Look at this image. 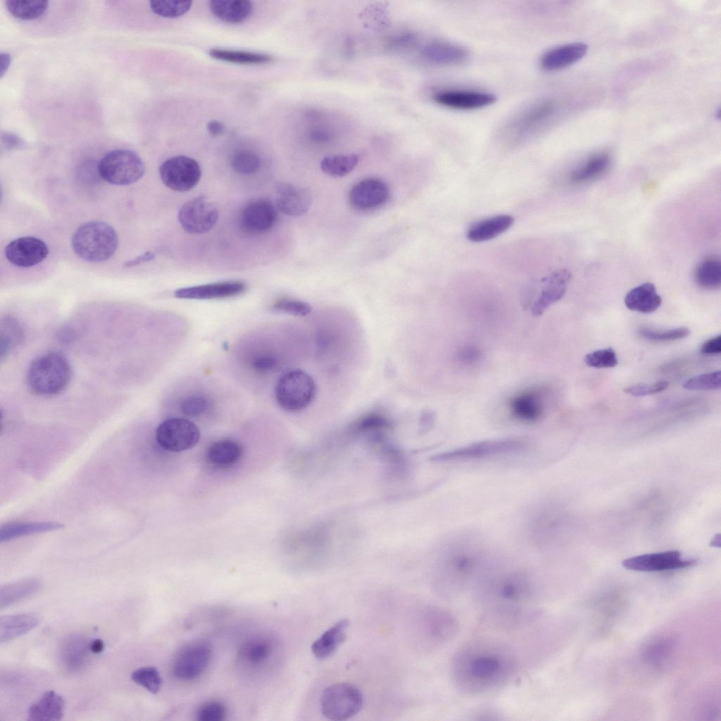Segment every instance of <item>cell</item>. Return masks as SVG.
Returning a JSON list of instances; mask_svg holds the SVG:
<instances>
[{
    "label": "cell",
    "instance_id": "cell-56",
    "mask_svg": "<svg viewBox=\"0 0 721 721\" xmlns=\"http://www.w3.org/2000/svg\"><path fill=\"white\" fill-rule=\"evenodd\" d=\"M416 39L415 35L411 33L401 34L391 39L389 44L393 47H401L412 44Z\"/></svg>",
    "mask_w": 721,
    "mask_h": 721
},
{
    "label": "cell",
    "instance_id": "cell-37",
    "mask_svg": "<svg viewBox=\"0 0 721 721\" xmlns=\"http://www.w3.org/2000/svg\"><path fill=\"white\" fill-rule=\"evenodd\" d=\"M694 280L703 289L711 290L719 288L721 284L720 258L711 256L701 261L695 270Z\"/></svg>",
    "mask_w": 721,
    "mask_h": 721
},
{
    "label": "cell",
    "instance_id": "cell-54",
    "mask_svg": "<svg viewBox=\"0 0 721 721\" xmlns=\"http://www.w3.org/2000/svg\"><path fill=\"white\" fill-rule=\"evenodd\" d=\"M277 363L275 356L269 353L260 354L251 361V367L259 373H267L274 369Z\"/></svg>",
    "mask_w": 721,
    "mask_h": 721
},
{
    "label": "cell",
    "instance_id": "cell-35",
    "mask_svg": "<svg viewBox=\"0 0 721 721\" xmlns=\"http://www.w3.org/2000/svg\"><path fill=\"white\" fill-rule=\"evenodd\" d=\"M243 449L232 439H222L213 443L207 450V459L212 465L225 468L234 464L241 458Z\"/></svg>",
    "mask_w": 721,
    "mask_h": 721
},
{
    "label": "cell",
    "instance_id": "cell-55",
    "mask_svg": "<svg viewBox=\"0 0 721 721\" xmlns=\"http://www.w3.org/2000/svg\"><path fill=\"white\" fill-rule=\"evenodd\" d=\"M701 352L707 355L719 354L721 352V336L717 335L703 343Z\"/></svg>",
    "mask_w": 721,
    "mask_h": 721
},
{
    "label": "cell",
    "instance_id": "cell-2",
    "mask_svg": "<svg viewBox=\"0 0 721 721\" xmlns=\"http://www.w3.org/2000/svg\"><path fill=\"white\" fill-rule=\"evenodd\" d=\"M481 581V598L488 618L499 625H513L529 617L528 605L537 594L531 577L522 571L488 575Z\"/></svg>",
    "mask_w": 721,
    "mask_h": 721
},
{
    "label": "cell",
    "instance_id": "cell-50",
    "mask_svg": "<svg viewBox=\"0 0 721 721\" xmlns=\"http://www.w3.org/2000/svg\"><path fill=\"white\" fill-rule=\"evenodd\" d=\"M226 715V708L219 701L205 702L198 708L196 717L199 721H222Z\"/></svg>",
    "mask_w": 721,
    "mask_h": 721
},
{
    "label": "cell",
    "instance_id": "cell-17",
    "mask_svg": "<svg viewBox=\"0 0 721 721\" xmlns=\"http://www.w3.org/2000/svg\"><path fill=\"white\" fill-rule=\"evenodd\" d=\"M389 189L387 184L378 178H365L353 186L349 194L351 206L359 211H371L382 206L387 201Z\"/></svg>",
    "mask_w": 721,
    "mask_h": 721
},
{
    "label": "cell",
    "instance_id": "cell-53",
    "mask_svg": "<svg viewBox=\"0 0 721 721\" xmlns=\"http://www.w3.org/2000/svg\"><path fill=\"white\" fill-rule=\"evenodd\" d=\"M482 358L479 348L473 344L462 346L456 353V360L461 365L470 366L476 364Z\"/></svg>",
    "mask_w": 721,
    "mask_h": 721
},
{
    "label": "cell",
    "instance_id": "cell-45",
    "mask_svg": "<svg viewBox=\"0 0 721 721\" xmlns=\"http://www.w3.org/2000/svg\"><path fill=\"white\" fill-rule=\"evenodd\" d=\"M152 11L164 18H177L188 12L192 7L190 1H150Z\"/></svg>",
    "mask_w": 721,
    "mask_h": 721
},
{
    "label": "cell",
    "instance_id": "cell-18",
    "mask_svg": "<svg viewBox=\"0 0 721 721\" xmlns=\"http://www.w3.org/2000/svg\"><path fill=\"white\" fill-rule=\"evenodd\" d=\"M546 389L530 388L513 396L508 406L510 415L522 422H535L544 415Z\"/></svg>",
    "mask_w": 721,
    "mask_h": 721
},
{
    "label": "cell",
    "instance_id": "cell-6",
    "mask_svg": "<svg viewBox=\"0 0 721 721\" xmlns=\"http://www.w3.org/2000/svg\"><path fill=\"white\" fill-rule=\"evenodd\" d=\"M316 385L312 377L303 370L292 369L284 372L275 388L279 406L289 412H299L313 402Z\"/></svg>",
    "mask_w": 721,
    "mask_h": 721
},
{
    "label": "cell",
    "instance_id": "cell-5",
    "mask_svg": "<svg viewBox=\"0 0 721 721\" xmlns=\"http://www.w3.org/2000/svg\"><path fill=\"white\" fill-rule=\"evenodd\" d=\"M118 237L110 225L90 221L79 227L72 237L74 252L82 259L101 262L110 258L116 251Z\"/></svg>",
    "mask_w": 721,
    "mask_h": 721
},
{
    "label": "cell",
    "instance_id": "cell-59",
    "mask_svg": "<svg viewBox=\"0 0 721 721\" xmlns=\"http://www.w3.org/2000/svg\"><path fill=\"white\" fill-rule=\"evenodd\" d=\"M207 129L211 135L217 136L222 133L224 125L221 122L213 120L207 123Z\"/></svg>",
    "mask_w": 721,
    "mask_h": 721
},
{
    "label": "cell",
    "instance_id": "cell-15",
    "mask_svg": "<svg viewBox=\"0 0 721 721\" xmlns=\"http://www.w3.org/2000/svg\"><path fill=\"white\" fill-rule=\"evenodd\" d=\"M277 220V212L272 202L259 198L247 202L241 210L239 223L241 230L249 236L269 232Z\"/></svg>",
    "mask_w": 721,
    "mask_h": 721
},
{
    "label": "cell",
    "instance_id": "cell-38",
    "mask_svg": "<svg viewBox=\"0 0 721 721\" xmlns=\"http://www.w3.org/2000/svg\"><path fill=\"white\" fill-rule=\"evenodd\" d=\"M0 327V355L3 359L21 343L24 332L20 322L9 316L1 320Z\"/></svg>",
    "mask_w": 721,
    "mask_h": 721
},
{
    "label": "cell",
    "instance_id": "cell-39",
    "mask_svg": "<svg viewBox=\"0 0 721 721\" xmlns=\"http://www.w3.org/2000/svg\"><path fill=\"white\" fill-rule=\"evenodd\" d=\"M209 55L217 60L240 64H262L272 60V57L266 54L222 49H213Z\"/></svg>",
    "mask_w": 721,
    "mask_h": 721
},
{
    "label": "cell",
    "instance_id": "cell-11",
    "mask_svg": "<svg viewBox=\"0 0 721 721\" xmlns=\"http://www.w3.org/2000/svg\"><path fill=\"white\" fill-rule=\"evenodd\" d=\"M200 438L197 426L192 421L171 418L162 422L156 430V440L163 449L181 452L194 446Z\"/></svg>",
    "mask_w": 721,
    "mask_h": 721
},
{
    "label": "cell",
    "instance_id": "cell-4",
    "mask_svg": "<svg viewBox=\"0 0 721 721\" xmlns=\"http://www.w3.org/2000/svg\"><path fill=\"white\" fill-rule=\"evenodd\" d=\"M71 367L67 358L56 351L37 356L26 373V385L32 394L49 397L63 391L70 383Z\"/></svg>",
    "mask_w": 721,
    "mask_h": 721
},
{
    "label": "cell",
    "instance_id": "cell-36",
    "mask_svg": "<svg viewBox=\"0 0 721 721\" xmlns=\"http://www.w3.org/2000/svg\"><path fill=\"white\" fill-rule=\"evenodd\" d=\"M272 644L265 637H256L248 639L240 646L238 655L239 658L248 665H260L271 656Z\"/></svg>",
    "mask_w": 721,
    "mask_h": 721
},
{
    "label": "cell",
    "instance_id": "cell-60",
    "mask_svg": "<svg viewBox=\"0 0 721 721\" xmlns=\"http://www.w3.org/2000/svg\"><path fill=\"white\" fill-rule=\"evenodd\" d=\"M90 651L92 653H100L104 648V644L101 639H96L90 642Z\"/></svg>",
    "mask_w": 721,
    "mask_h": 721
},
{
    "label": "cell",
    "instance_id": "cell-47",
    "mask_svg": "<svg viewBox=\"0 0 721 721\" xmlns=\"http://www.w3.org/2000/svg\"><path fill=\"white\" fill-rule=\"evenodd\" d=\"M690 330L687 327H677L667 330H655L648 328H642L639 330V334L644 339L652 341H670L684 339L690 334Z\"/></svg>",
    "mask_w": 721,
    "mask_h": 721
},
{
    "label": "cell",
    "instance_id": "cell-26",
    "mask_svg": "<svg viewBox=\"0 0 721 721\" xmlns=\"http://www.w3.org/2000/svg\"><path fill=\"white\" fill-rule=\"evenodd\" d=\"M90 642L81 635L73 634L66 637L60 648V660L68 671H78L87 662Z\"/></svg>",
    "mask_w": 721,
    "mask_h": 721
},
{
    "label": "cell",
    "instance_id": "cell-24",
    "mask_svg": "<svg viewBox=\"0 0 721 721\" xmlns=\"http://www.w3.org/2000/svg\"><path fill=\"white\" fill-rule=\"evenodd\" d=\"M421 54L427 61L440 65H460L469 58V51L465 47L443 41L428 43L422 48Z\"/></svg>",
    "mask_w": 721,
    "mask_h": 721
},
{
    "label": "cell",
    "instance_id": "cell-20",
    "mask_svg": "<svg viewBox=\"0 0 721 721\" xmlns=\"http://www.w3.org/2000/svg\"><path fill=\"white\" fill-rule=\"evenodd\" d=\"M571 276L568 270L559 269L541 279V290L532 305V313L540 315L561 299L567 291Z\"/></svg>",
    "mask_w": 721,
    "mask_h": 721
},
{
    "label": "cell",
    "instance_id": "cell-61",
    "mask_svg": "<svg viewBox=\"0 0 721 721\" xmlns=\"http://www.w3.org/2000/svg\"><path fill=\"white\" fill-rule=\"evenodd\" d=\"M11 57L7 53H1V76L2 77L4 73L6 71L8 67L10 65Z\"/></svg>",
    "mask_w": 721,
    "mask_h": 721
},
{
    "label": "cell",
    "instance_id": "cell-10",
    "mask_svg": "<svg viewBox=\"0 0 721 721\" xmlns=\"http://www.w3.org/2000/svg\"><path fill=\"white\" fill-rule=\"evenodd\" d=\"M213 655L210 642L200 639L184 644L175 654L171 665L173 676L182 681L199 677L209 665Z\"/></svg>",
    "mask_w": 721,
    "mask_h": 721
},
{
    "label": "cell",
    "instance_id": "cell-52",
    "mask_svg": "<svg viewBox=\"0 0 721 721\" xmlns=\"http://www.w3.org/2000/svg\"><path fill=\"white\" fill-rule=\"evenodd\" d=\"M669 387L666 380L658 381L653 384H637L630 385L624 389V391L634 396L652 395L665 390Z\"/></svg>",
    "mask_w": 721,
    "mask_h": 721
},
{
    "label": "cell",
    "instance_id": "cell-16",
    "mask_svg": "<svg viewBox=\"0 0 721 721\" xmlns=\"http://www.w3.org/2000/svg\"><path fill=\"white\" fill-rule=\"evenodd\" d=\"M694 559H683L678 551L636 556L622 561L627 570L639 572H660L688 568L696 564Z\"/></svg>",
    "mask_w": 721,
    "mask_h": 721
},
{
    "label": "cell",
    "instance_id": "cell-14",
    "mask_svg": "<svg viewBox=\"0 0 721 721\" xmlns=\"http://www.w3.org/2000/svg\"><path fill=\"white\" fill-rule=\"evenodd\" d=\"M557 104L544 99L522 112L510 125L508 131L514 141L520 142L537 134L550 123L557 111Z\"/></svg>",
    "mask_w": 721,
    "mask_h": 721
},
{
    "label": "cell",
    "instance_id": "cell-41",
    "mask_svg": "<svg viewBox=\"0 0 721 721\" xmlns=\"http://www.w3.org/2000/svg\"><path fill=\"white\" fill-rule=\"evenodd\" d=\"M6 8L15 18L32 20L41 16L48 7L46 0H6Z\"/></svg>",
    "mask_w": 721,
    "mask_h": 721
},
{
    "label": "cell",
    "instance_id": "cell-44",
    "mask_svg": "<svg viewBox=\"0 0 721 721\" xmlns=\"http://www.w3.org/2000/svg\"><path fill=\"white\" fill-rule=\"evenodd\" d=\"M132 680L151 694H157L162 684V679L158 670L152 666L142 667L131 674Z\"/></svg>",
    "mask_w": 721,
    "mask_h": 721
},
{
    "label": "cell",
    "instance_id": "cell-28",
    "mask_svg": "<svg viewBox=\"0 0 721 721\" xmlns=\"http://www.w3.org/2000/svg\"><path fill=\"white\" fill-rule=\"evenodd\" d=\"M350 622L344 618L327 629L311 645V651L315 658L324 660L332 656L345 641Z\"/></svg>",
    "mask_w": 721,
    "mask_h": 721
},
{
    "label": "cell",
    "instance_id": "cell-34",
    "mask_svg": "<svg viewBox=\"0 0 721 721\" xmlns=\"http://www.w3.org/2000/svg\"><path fill=\"white\" fill-rule=\"evenodd\" d=\"M41 582L35 578H28L1 586L0 588V608H7L37 594Z\"/></svg>",
    "mask_w": 721,
    "mask_h": 721
},
{
    "label": "cell",
    "instance_id": "cell-1",
    "mask_svg": "<svg viewBox=\"0 0 721 721\" xmlns=\"http://www.w3.org/2000/svg\"><path fill=\"white\" fill-rule=\"evenodd\" d=\"M517 666L513 651L506 644L477 639L466 643L456 651L451 673L459 692L479 696L504 686L515 673Z\"/></svg>",
    "mask_w": 721,
    "mask_h": 721
},
{
    "label": "cell",
    "instance_id": "cell-19",
    "mask_svg": "<svg viewBox=\"0 0 721 721\" xmlns=\"http://www.w3.org/2000/svg\"><path fill=\"white\" fill-rule=\"evenodd\" d=\"M49 253L45 242L33 237H19L8 243L5 248V256L12 264L22 268L36 265L44 261Z\"/></svg>",
    "mask_w": 721,
    "mask_h": 721
},
{
    "label": "cell",
    "instance_id": "cell-48",
    "mask_svg": "<svg viewBox=\"0 0 721 721\" xmlns=\"http://www.w3.org/2000/svg\"><path fill=\"white\" fill-rule=\"evenodd\" d=\"M720 371L698 375L687 380L683 384L689 390H711L720 388Z\"/></svg>",
    "mask_w": 721,
    "mask_h": 721
},
{
    "label": "cell",
    "instance_id": "cell-33",
    "mask_svg": "<svg viewBox=\"0 0 721 721\" xmlns=\"http://www.w3.org/2000/svg\"><path fill=\"white\" fill-rule=\"evenodd\" d=\"M610 164L611 157L608 153H596L575 168L569 175V180L575 184L593 181L606 173Z\"/></svg>",
    "mask_w": 721,
    "mask_h": 721
},
{
    "label": "cell",
    "instance_id": "cell-22",
    "mask_svg": "<svg viewBox=\"0 0 721 721\" xmlns=\"http://www.w3.org/2000/svg\"><path fill=\"white\" fill-rule=\"evenodd\" d=\"M246 284L239 280L224 281L178 289L175 296L186 299H215L229 298L241 294Z\"/></svg>",
    "mask_w": 721,
    "mask_h": 721
},
{
    "label": "cell",
    "instance_id": "cell-21",
    "mask_svg": "<svg viewBox=\"0 0 721 721\" xmlns=\"http://www.w3.org/2000/svg\"><path fill=\"white\" fill-rule=\"evenodd\" d=\"M434 100L441 106L460 110H472L488 106L496 101V96L489 92L447 89L434 95Z\"/></svg>",
    "mask_w": 721,
    "mask_h": 721
},
{
    "label": "cell",
    "instance_id": "cell-27",
    "mask_svg": "<svg viewBox=\"0 0 721 721\" xmlns=\"http://www.w3.org/2000/svg\"><path fill=\"white\" fill-rule=\"evenodd\" d=\"M65 710L63 698L53 690L45 691L28 710L30 721H57L61 720Z\"/></svg>",
    "mask_w": 721,
    "mask_h": 721
},
{
    "label": "cell",
    "instance_id": "cell-42",
    "mask_svg": "<svg viewBox=\"0 0 721 721\" xmlns=\"http://www.w3.org/2000/svg\"><path fill=\"white\" fill-rule=\"evenodd\" d=\"M61 527V525L53 522L17 523L7 525L1 529V541L8 540L26 534L53 530Z\"/></svg>",
    "mask_w": 721,
    "mask_h": 721
},
{
    "label": "cell",
    "instance_id": "cell-62",
    "mask_svg": "<svg viewBox=\"0 0 721 721\" xmlns=\"http://www.w3.org/2000/svg\"><path fill=\"white\" fill-rule=\"evenodd\" d=\"M6 143L8 145L7 147H16L21 144L20 140L18 137L13 134L6 135Z\"/></svg>",
    "mask_w": 721,
    "mask_h": 721
},
{
    "label": "cell",
    "instance_id": "cell-57",
    "mask_svg": "<svg viewBox=\"0 0 721 721\" xmlns=\"http://www.w3.org/2000/svg\"><path fill=\"white\" fill-rule=\"evenodd\" d=\"M332 133L326 129L319 128L312 130L310 134L311 139L318 143H325L331 140Z\"/></svg>",
    "mask_w": 721,
    "mask_h": 721
},
{
    "label": "cell",
    "instance_id": "cell-30",
    "mask_svg": "<svg viewBox=\"0 0 721 721\" xmlns=\"http://www.w3.org/2000/svg\"><path fill=\"white\" fill-rule=\"evenodd\" d=\"M513 222L514 218L510 215L493 216L472 225L467 232V237L473 242L489 241L508 230Z\"/></svg>",
    "mask_w": 721,
    "mask_h": 721
},
{
    "label": "cell",
    "instance_id": "cell-13",
    "mask_svg": "<svg viewBox=\"0 0 721 721\" xmlns=\"http://www.w3.org/2000/svg\"><path fill=\"white\" fill-rule=\"evenodd\" d=\"M177 218L182 229L190 234H203L217 223L219 212L207 197L201 196L190 199L180 208Z\"/></svg>",
    "mask_w": 721,
    "mask_h": 721
},
{
    "label": "cell",
    "instance_id": "cell-12",
    "mask_svg": "<svg viewBox=\"0 0 721 721\" xmlns=\"http://www.w3.org/2000/svg\"><path fill=\"white\" fill-rule=\"evenodd\" d=\"M162 182L171 190L184 192L193 189L199 182L201 170L198 162L186 156L171 157L159 168Z\"/></svg>",
    "mask_w": 721,
    "mask_h": 721
},
{
    "label": "cell",
    "instance_id": "cell-23",
    "mask_svg": "<svg viewBox=\"0 0 721 721\" xmlns=\"http://www.w3.org/2000/svg\"><path fill=\"white\" fill-rule=\"evenodd\" d=\"M312 204L310 192L289 183H282L276 189V205L284 214L297 217L308 211Z\"/></svg>",
    "mask_w": 721,
    "mask_h": 721
},
{
    "label": "cell",
    "instance_id": "cell-31",
    "mask_svg": "<svg viewBox=\"0 0 721 721\" xmlns=\"http://www.w3.org/2000/svg\"><path fill=\"white\" fill-rule=\"evenodd\" d=\"M39 623L38 616L33 613H18L0 617V642H8L23 636Z\"/></svg>",
    "mask_w": 721,
    "mask_h": 721
},
{
    "label": "cell",
    "instance_id": "cell-25",
    "mask_svg": "<svg viewBox=\"0 0 721 721\" xmlns=\"http://www.w3.org/2000/svg\"><path fill=\"white\" fill-rule=\"evenodd\" d=\"M587 49V45L581 42L567 44L553 48L541 56V66L544 70L548 71L564 68L583 58Z\"/></svg>",
    "mask_w": 721,
    "mask_h": 721
},
{
    "label": "cell",
    "instance_id": "cell-40",
    "mask_svg": "<svg viewBox=\"0 0 721 721\" xmlns=\"http://www.w3.org/2000/svg\"><path fill=\"white\" fill-rule=\"evenodd\" d=\"M358 161L359 157L356 154L330 156L321 161L320 168L330 176L339 177L352 171Z\"/></svg>",
    "mask_w": 721,
    "mask_h": 721
},
{
    "label": "cell",
    "instance_id": "cell-58",
    "mask_svg": "<svg viewBox=\"0 0 721 721\" xmlns=\"http://www.w3.org/2000/svg\"><path fill=\"white\" fill-rule=\"evenodd\" d=\"M155 256H155L154 253H153L151 251H147V252H145L143 254L137 256V258H133L132 260L126 261L125 263V264H124V266L125 267L135 266V265H139L141 263L152 261L155 258Z\"/></svg>",
    "mask_w": 721,
    "mask_h": 721
},
{
    "label": "cell",
    "instance_id": "cell-46",
    "mask_svg": "<svg viewBox=\"0 0 721 721\" xmlns=\"http://www.w3.org/2000/svg\"><path fill=\"white\" fill-rule=\"evenodd\" d=\"M584 361L588 366L595 368H613L618 363L617 354L611 347L596 350L586 354Z\"/></svg>",
    "mask_w": 721,
    "mask_h": 721
},
{
    "label": "cell",
    "instance_id": "cell-8",
    "mask_svg": "<svg viewBox=\"0 0 721 721\" xmlns=\"http://www.w3.org/2000/svg\"><path fill=\"white\" fill-rule=\"evenodd\" d=\"M99 176L115 185H127L139 180L145 165L140 156L128 149H115L105 154L97 163Z\"/></svg>",
    "mask_w": 721,
    "mask_h": 721
},
{
    "label": "cell",
    "instance_id": "cell-9",
    "mask_svg": "<svg viewBox=\"0 0 721 721\" xmlns=\"http://www.w3.org/2000/svg\"><path fill=\"white\" fill-rule=\"evenodd\" d=\"M363 701L362 693L357 686L349 683H336L322 691L320 710L327 720L343 721L357 715Z\"/></svg>",
    "mask_w": 721,
    "mask_h": 721
},
{
    "label": "cell",
    "instance_id": "cell-43",
    "mask_svg": "<svg viewBox=\"0 0 721 721\" xmlns=\"http://www.w3.org/2000/svg\"><path fill=\"white\" fill-rule=\"evenodd\" d=\"M230 163L234 171L247 175L258 172L261 168V161L256 153L249 150H240L232 155Z\"/></svg>",
    "mask_w": 721,
    "mask_h": 721
},
{
    "label": "cell",
    "instance_id": "cell-29",
    "mask_svg": "<svg viewBox=\"0 0 721 721\" xmlns=\"http://www.w3.org/2000/svg\"><path fill=\"white\" fill-rule=\"evenodd\" d=\"M624 301L629 310L651 313L660 307L662 299L653 283L645 282L630 289Z\"/></svg>",
    "mask_w": 721,
    "mask_h": 721
},
{
    "label": "cell",
    "instance_id": "cell-7",
    "mask_svg": "<svg viewBox=\"0 0 721 721\" xmlns=\"http://www.w3.org/2000/svg\"><path fill=\"white\" fill-rule=\"evenodd\" d=\"M528 446V441L521 438L488 439L443 452L437 455L434 460L443 463L483 460L520 453Z\"/></svg>",
    "mask_w": 721,
    "mask_h": 721
},
{
    "label": "cell",
    "instance_id": "cell-51",
    "mask_svg": "<svg viewBox=\"0 0 721 721\" xmlns=\"http://www.w3.org/2000/svg\"><path fill=\"white\" fill-rule=\"evenodd\" d=\"M272 309L296 316H306L311 311V307L308 303L291 298L277 300L272 305Z\"/></svg>",
    "mask_w": 721,
    "mask_h": 721
},
{
    "label": "cell",
    "instance_id": "cell-3",
    "mask_svg": "<svg viewBox=\"0 0 721 721\" xmlns=\"http://www.w3.org/2000/svg\"><path fill=\"white\" fill-rule=\"evenodd\" d=\"M489 556L477 541L460 539L451 542L442 557L439 587L448 598L460 596L476 579L485 576Z\"/></svg>",
    "mask_w": 721,
    "mask_h": 721
},
{
    "label": "cell",
    "instance_id": "cell-49",
    "mask_svg": "<svg viewBox=\"0 0 721 721\" xmlns=\"http://www.w3.org/2000/svg\"><path fill=\"white\" fill-rule=\"evenodd\" d=\"M210 406L208 398L202 394H192L184 397L180 402L182 413L188 417H196L205 413Z\"/></svg>",
    "mask_w": 721,
    "mask_h": 721
},
{
    "label": "cell",
    "instance_id": "cell-32",
    "mask_svg": "<svg viewBox=\"0 0 721 721\" xmlns=\"http://www.w3.org/2000/svg\"><path fill=\"white\" fill-rule=\"evenodd\" d=\"M209 8L218 19L229 23H240L251 14L253 5L248 0H211Z\"/></svg>",
    "mask_w": 721,
    "mask_h": 721
}]
</instances>
